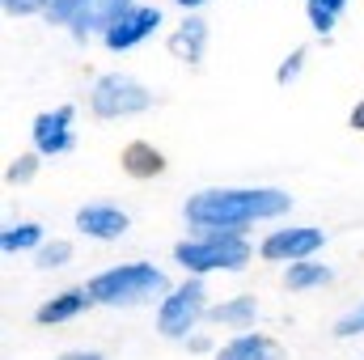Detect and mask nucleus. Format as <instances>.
Wrapping results in <instances>:
<instances>
[{"label": "nucleus", "instance_id": "f257e3e1", "mask_svg": "<svg viewBox=\"0 0 364 360\" xmlns=\"http://www.w3.org/2000/svg\"><path fill=\"white\" fill-rule=\"evenodd\" d=\"M288 203L275 186H212L186 199V221L203 233H242V225L284 216Z\"/></svg>", "mask_w": 364, "mask_h": 360}, {"label": "nucleus", "instance_id": "f03ea898", "mask_svg": "<svg viewBox=\"0 0 364 360\" xmlns=\"http://www.w3.org/2000/svg\"><path fill=\"white\" fill-rule=\"evenodd\" d=\"M157 292H170V280L153 263H119L90 280V297L97 305H140Z\"/></svg>", "mask_w": 364, "mask_h": 360}, {"label": "nucleus", "instance_id": "7ed1b4c3", "mask_svg": "<svg viewBox=\"0 0 364 360\" xmlns=\"http://www.w3.org/2000/svg\"><path fill=\"white\" fill-rule=\"evenodd\" d=\"M250 242L242 233H203L174 246V263L191 275H208V271H242L250 263Z\"/></svg>", "mask_w": 364, "mask_h": 360}, {"label": "nucleus", "instance_id": "20e7f679", "mask_svg": "<svg viewBox=\"0 0 364 360\" xmlns=\"http://www.w3.org/2000/svg\"><path fill=\"white\" fill-rule=\"evenodd\" d=\"M208 309H212V305H208V284H203L199 275H191V280H182L178 288H170V292L161 297L157 331H161L166 339H191L195 322H199Z\"/></svg>", "mask_w": 364, "mask_h": 360}, {"label": "nucleus", "instance_id": "39448f33", "mask_svg": "<svg viewBox=\"0 0 364 360\" xmlns=\"http://www.w3.org/2000/svg\"><path fill=\"white\" fill-rule=\"evenodd\" d=\"M149 106L153 93L127 73H102L90 90V110L97 119H127V115H144Z\"/></svg>", "mask_w": 364, "mask_h": 360}, {"label": "nucleus", "instance_id": "423d86ee", "mask_svg": "<svg viewBox=\"0 0 364 360\" xmlns=\"http://www.w3.org/2000/svg\"><path fill=\"white\" fill-rule=\"evenodd\" d=\"M322 242H326V233H322V229H314V225L275 229V233L263 238L259 255H263V259H272V263H305V259H314V255L322 250Z\"/></svg>", "mask_w": 364, "mask_h": 360}, {"label": "nucleus", "instance_id": "0eeeda50", "mask_svg": "<svg viewBox=\"0 0 364 360\" xmlns=\"http://www.w3.org/2000/svg\"><path fill=\"white\" fill-rule=\"evenodd\" d=\"M157 26H161V9H157V4H136L132 13H123V17L102 34V43H106L110 51H132V47H140L144 38H153Z\"/></svg>", "mask_w": 364, "mask_h": 360}, {"label": "nucleus", "instance_id": "6e6552de", "mask_svg": "<svg viewBox=\"0 0 364 360\" xmlns=\"http://www.w3.org/2000/svg\"><path fill=\"white\" fill-rule=\"evenodd\" d=\"M73 119L77 110L73 106H55V110H43L30 127V140H34V153L38 157H60L73 149Z\"/></svg>", "mask_w": 364, "mask_h": 360}, {"label": "nucleus", "instance_id": "1a4fd4ad", "mask_svg": "<svg viewBox=\"0 0 364 360\" xmlns=\"http://www.w3.org/2000/svg\"><path fill=\"white\" fill-rule=\"evenodd\" d=\"M77 229L93 238V242H119L127 229H132V221H127V212L123 208H114V203H85L81 212H77Z\"/></svg>", "mask_w": 364, "mask_h": 360}, {"label": "nucleus", "instance_id": "9d476101", "mask_svg": "<svg viewBox=\"0 0 364 360\" xmlns=\"http://www.w3.org/2000/svg\"><path fill=\"white\" fill-rule=\"evenodd\" d=\"M93 305L90 288H64V292H55L51 301H43L38 309H34V322L38 327H55V322H73L77 314H85Z\"/></svg>", "mask_w": 364, "mask_h": 360}, {"label": "nucleus", "instance_id": "9b49d317", "mask_svg": "<svg viewBox=\"0 0 364 360\" xmlns=\"http://www.w3.org/2000/svg\"><path fill=\"white\" fill-rule=\"evenodd\" d=\"M136 9V0H90V9H85V17L73 26V38L77 43H85L93 34H106L123 13H132Z\"/></svg>", "mask_w": 364, "mask_h": 360}, {"label": "nucleus", "instance_id": "f8f14e48", "mask_svg": "<svg viewBox=\"0 0 364 360\" xmlns=\"http://www.w3.org/2000/svg\"><path fill=\"white\" fill-rule=\"evenodd\" d=\"M216 360H288V352L275 344L272 335H259V331H242L237 339H229Z\"/></svg>", "mask_w": 364, "mask_h": 360}, {"label": "nucleus", "instance_id": "ddd939ff", "mask_svg": "<svg viewBox=\"0 0 364 360\" xmlns=\"http://www.w3.org/2000/svg\"><path fill=\"white\" fill-rule=\"evenodd\" d=\"M208 51V21L203 17H186L178 30L170 34V55L182 64H199Z\"/></svg>", "mask_w": 364, "mask_h": 360}, {"label": "nucleus", "instance_id": "4468645a", "mask_svg": "<svg viewBox=\"0 0 364 360\" xmlns=\"http://www.w3.org/2000/svg\"><path fill=\"white\" fill-rule=\"evenodd\" d=\"M119 162H123V170H127L132 179H157V174H166V153L153 149L149 140H132V144H123Z\"/></svg>", "mask_w": 364, "mask_h": 360}, {"label": "nucleus", "instance_id": "2eb2a0df", "mask_svg": "<svg viewBox=\"0 0 364 360\" xmlns=\"http://www.w3.org/2000/svg\"><path fill=\"white\" fill-rule=\"evenodd\" d=\"M208 318L216 322V327H250L255 318H259V301L255 297H229V301H220V305H212L208 309Z\"/></svg>", "mask_w": 364, "mask_h": 360}, {"label": "nucleus", "instance_id": "dca6fc26", "mask_svg": "<svg viewBox=\"0 0 364 360\" xmlns=\"http://www.w3.org/2000/svg\"><path fill=\"white\" fill-rule=\"evenodd\" d=\"M43 246V225L34 221H21V225H9L0 233V250L4 255H17V250H38Z\"/></svg>", "mask_w": 364, "mask_h": 360}, {"label": "nucleus", "instance_id": "f3484780", "mask_svg": "<svg viewBox=\"0 0 364 360\" xmlns=\"http://www.w3.org/2000/svg\"><path fill=\"white\" fill-rule=\"evenodd\" d=\"M331 275H335V271L326 268V263H309V259H305V263H288L284 284L301 292V288H322V284H331Z\"/></svg>", "mask_w": 364, "mask_h": 360}, {"label": "nucleus", "instance_id": "a211bd4d", "mask_svg": "<svg viewBox=\"0 0 364 360\" xmlns=\"http://www.w3.org/2000/svg\"><path fill=\"white\" fill-rule=\"evenodd\" d=\"M348 9V0H305V13H309V26H314V34H331L335 30V21H339V13Z\"/></svg>", "mask_w": 364, "mask_h": 360}, {"label": "nucleus", "instance_id": "6ab92c4d", "mask_svg": "<svg viewBox=\"0 0 364 360\" xmlns=\"http://www.w3.org/2000/svg\"><path fill=\"white\" fill-rule=\"evenodd\" d=\"M85 9H90V0H51V9H47V21H55V26H77L81 17H85Z\"/></svg>", "mask_w": 364, "mask_h": 360}, {"label": "nucleus", "instance_id": "aec40b11", "mask_svg": "<svg viewBox=\"0 0 364 360\" xmlns=\"http://www.w3.org/2000/svg\"><path fill=\"white\" fill-rule=\"evenodd\" d=\"M34 259H38V268H43V271H55V268H64V263L73 259V242H60V238H55V242H43Z\"/></svg>", "mask_w": 364, "mask_h": 360}, {"label": "nucleus", "instance_id": "412c9836", "mask_svg": "<svg viewBox=\"0 0 364 360\" xmlns=\"http://www.w3.org/2000/svg\"><path fill=\"white\" fill-rule=\"evenodd\" d=\"M34 174H38V153H21L9 170H4V179L13 182V186H26V182H34Z\"/></svg>", "mask_w": 364, "mask_h": 360}, {"label": "nucleus", "instance_id": "4be33fe9", "mask_svg": "<svg viewBox=\"0 0 364 360\" xmlns=\"http://www.w3.org/2000/svg\"><path fill=\"white\" fill-rule=\"evenodd\" d=\"M301 68H305V47H292L288 60L275 68V81H279V85H292V81L301 77Z\"/></svg>", "mask_w": 364, "mask_h": 360}, {"label": "nucleus", "instance_id": "5701e85b", "mask_svg": "<svg viewBox=\"0 0 364 360\" xmlns=\"http://www.w3.org/2000/svg\"><path fill=\"white\" fill-rule=\"evenodd\" d=\"M335 335L339 339H352V335H364V301L352 309V314H343L339 322H335Z\"/></svg>", "mask_w": 364, "mask_h": 360}, {"label": "nucleus", "instance_id": "b1692460", "mask_svg": "<svg viewBox=\"0 0 364 360\" xmlns=\"http://www.w3.org/2000/svg\"><path fill=\"white\" fill-rule=\"evenodd\" d=\"M4 4V13H13V17H34V13H47L51 9V0H0Z\"/></svg>", "mask_w": 364, "mask_h": 360}, {"label": "nucleus", "instance_id": "393cba45", "mask_svg": "<svg viewBox=\"0 0 364 360\" xmlns=\"http://www.w3.org/2000/svg\"><path fill=\"white\" fill-rule=\"evenodd\" d=\"M348 123H352L356 132H364V97L356 102V106H352V115H348Z\"/></svg>", "mask_w": 364, "mask_h": 360}, {"label": "nucleus", "instance_id": "a878e982", "mask_svg": "<svg viewBox=\"0 0 364 360\" xmlns=\"http://www.w3.org/2000/svg\"><path fill=\"white\" fill-rule=\"evenodd\" d=\"M186 348H191V352H208V348H212V339H208V335H191V339H186Z\"/></svg>", "mask_w": 364, "mask_h": 360}, {"label": "nucleus", "instance_id": "bb28decb", "mask_svg": "<svg viewBox=\"0 0 364 360\" xmlns=\"http://www.w3.org/2000/svg\"><path fill=\"white\" fill-rule=\"evenodd\" d=\"M60 360H106V356H102V352H85V348H81V352H64Z\"/></svg>", "mask_w": 364, "mask_h": 360}, {"label": "nucleus", "instance_id": "cd10ccee", "mask_svg": "<svg viewBox=\"0 0 364 360\" xmlns=\"http://www.w3.org/2000/svg\"><path fill=\"white\" fill-rule=\"evenodd\" d=\"M174 4H182V9H191V13H195V9H203L208 0H174Z\"/></svg>", "mask_w": 364, "mask_h": 360}]
</instances>
